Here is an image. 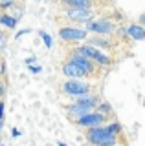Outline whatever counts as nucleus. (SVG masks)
Masks as SVG:
<instances>
[{
	"label": "nucleus",
	"instance_id": "nucleus-13",
	"mask_svg": "<svg viewBox=\"0 0 145 146\" xmlns=\"http://www.w3.org/2000/svg\"><path fill=\"white\" fill-rule=\"evenodd\" d=\"M0 24H4V26L9 27V29H13L17 26V18H11L9 15H0Z\"/></svg>",
	"mask_w": 145,
	"mask_h": 146
},
{
	"label": "nucleus",
	"instance_id": "nucleus-24",
	"mask_svg": "<svg viewBox=\"0 0 145 146\" xmlns=\"http://www.w3.org/2000/svg\"><path fill=\"white\" fill-rule=\"evenodd\" d=\"M2 117H4V104L0 102V119H2Z\"/></svg>",
	"mask_w": 145,
	"mask_h": 146
},
{
	"label": "nucleus",
	"instance_id": "nucleus-14",
	"mask_svg": "<svg viewBox=\"0 0 145 146\" xmlns=\"http://www.w3.org/2000/svg\"><path fill=\"white\" fill-rule=\"evenodd\" d=\"M90 44H96L99 48H108L110 46V42H107L105 38H94V40H90Z\"/></svg>",
	"mask_w": 145,
	"mask_h": 146
},
{
	"label": "nucleus",
	"instance_id": "nucleus-18",
	"mask_svg": "<svg viewBox=\"0 0 145 146\" xmlns=\"http://www.w3.org/2000/svg\"><path fill=\"white\" fill-rule=\"evenodd\" d=\"M6 42H7V35L0 31V48H4V46H6Z\"/></svg>",
	"mask_w": 145,
	"mask_h": 146
},
{
	"label": "nucleus",
	"instance_id": "nucleus-28",
	"mask_svg": "<svg viewBox=\"0 0 145 146\" xmlns=\"http://www.w3.org/2000/svg\"><path fill=\"white\" fill-rule=\"evenodd\" d=\"M64 2H68V0H64Z\"/></svg>",
	"mask_w": 145,
	"mask_h": 146
},
{
	"label": "nucleus",
	"instance_id": "nucleus-27",
	"mask_svg": "<svg viewBox=\"0 0 145 146\" xmlns=\"http://www.w3.org/2000/svg\"><path fill=\"white\" fill-rule=\"evenodd\" d=\"M0 146H4V144H2V143H0Z\"/></svg>",
	"mask_w": 145,
	"mask_h": 146
},
{
	"label": "nucleus",
	"instance_id": "nucleus-11",
	"mask_svg": "<svg viewBox=\"0 0 145 146\" xmlns=\"http://www.w3.org/2000/svg\"><path fill=\"white\" fill-rule=\"evenodd\" d=\"M127 35L134 40H145V27L142 24H132L127 27Z\"/></svg>",
	"mask_w": 145,
	"mask_h": 146
},
{
	"label": "nucleus",
	"instance_id": "nucleus-8",
	"mask_svg": "<svg viewBox=\"0 0 145 146\" xmlns=\"http://www.w3.org/2000/svg\"><path fill=\"white\" fill-rule=\"evenodd\" d=\"M92 110H94L92 106H87V104L75 102V104H72V106H68V115H70L72 119H75V121H77L79 117L87 115V113H90Z\"/></svg>",
	"mask_w": 145,
	"mask_h": 146
},
{
	"label": "nucleus",
	"instance_id": "nucleus-7",
	"mask_svg": "<svg viewBox=\"0 0 145 146\" xmlns=\"http://www.w3.org/2000/svg\"><path fill=\"white\" fill-rule=\"evenodd\" d=\"M72 60L77 64L87 75H92V73H94V62L90 60L88 57H85V55H81V53H75L74 57H72Z\"/></svg>",
	"mask_w": 145,
	"mask_h": 146
},
{
	"label": "nucleus",
	"instance_id": "nucleus-10",
	"mask_svg": "<svg viewBox=\"0 0 145 146\" xmlns=\"http://www.w3.org/2000/svg\"><path fill=\"white\" fill-rule=\"evenodd\" d=\"M66 17L72 20H90L92 18V11L90 9H79V7H70L66 11Z\"/></svg>",
	"mask_w": 145,
	"mask_h": 146
},
{
	"label": "nucleus",
	"instance_id": "nucleus-17",
	"mask_svg": "<svg viewBox=\"0 0 145 146\" xmlns=\"http://www.w3.org/2000/svg\"><path fill=\"white\" fill-rule=\"evenodd\" d=\"M97 111L105 115V113H108V111H110V106H108V104H101V106L97 108Z\"/></svg>",
	"mask_w": 145,
	"mask_h": 146
},
{
	"label": "nucleus",
	"instance_id": "nucleus-1",
	"mask_svg": "<svg viewBox=\"0 0 145 146\" xmlns=\"http://www.w3.org/2000/svg\"><path fill=\"white\" fill-rule=\"evenodd\" d=\"M87 139L94 146H116L117 144L116 135L110 133V131H108V128H103V126L90 128V131L87 133Z\"/></svg>",
	"mask_w": 145,
	"mask_h": 146
},
{
	"label": "nucleus",
	"instance_id": "nucleus-15",
	"mask_svg": "<svg viewBox=\"0 0 145 146\" xmlns=\"http://www.w3.org/2000/svg\"><path fill=\"white\" fill-rule=\"evenodd\" d=\"M107 128H108V131H110V133H114V135H117L121 131V126L117 124V122H112V124H108Z\"/></svg>",
	"mask_w": 145,
	"mask_h": 146
},
{
	"label": "nucleus",
	"instance_id": "nucleus-6",
	"mask_svg": "<svg viewBox=\"0 0 145 146\" xmlns=\"http://www.w3.org/2000/svg\"><path fill=\"white\" fill-rule=\"evenodd\" d=\"M88 29L97 33V35H108L114 31V26H112L110 20H96V22H90L88 24Z\"/></svg>",
	"mask_w": 145,
	"mask_h": 146
},
{
	"label": "nucleus",
	"instance_id": "nucleus-25",
	"mask_svg": "<svg viewBox=\"0 0 145 146\" xmlns=\"http://www.w3.org/2000/svg\"><path fill=\"white\" fill-rule=\"evenodd\" d=\"M140 22H143V24H145V15H143L142 18H140Z\"/></svg>",
	"mask_w": 145,
	"mask_h": 146
},
{
	"label": "nucleus",
	"instance_id": "nucleus-2",
	"mask_svg": "<svg viewBox=\"0 0 145 146\" xmlns=\"http://www.w3.org/2000/svg\"><path fill=\"white\" fill-rule=\"evenodd\" d=\"M75 53L85 55V57L90 58V60L101 64V66H108V64H110V57H107L105 53H101L97 48H94V46H81V48L75 49Z\"/></svg>",
	"mask_w": 145,
	"mask_h": 146
},
{
	"label": "nucleus",
	"instance_id": "nucleus-4",
	"mask_svg": "<svg viewBox=\"0 0 145 146\" xmlns=\"http://www.w3.org/2000/svg\"><path fill=\"white\" fill-rule=\"evenodd\" d=\"M103 122H105V115L103 113H87V115H83V117H79L77 119V124L79 126H85V128H94V126H101Z\"/></svg>",
	"mask_w": 145,
	"mask_h": 146
},
{
	"label": "nucleus",
	"instance_id": "nucleus-26",
	"mask_svg": "<svg viewBox=\"0 0 145 146\" xmlns=\"http://www.w3.org/2000/svg\"><path fill=\"white\" fill-rule=\"evenodd\" d=\"M59 146H66V144H64V143H59Z\"/></svg>",
	"mask_w": 145,
	"mask_h": 146
},
{
	"label": "nucleus",
	"instance_id": "nucleus-21",
	"mask_svg": "<svg viewBox=\"0 0 145 146\" xmlns=\"http://www.w3.org/2000/svg\"><path fill=\"white\" fill-rule=\"evenodd\" d=\"M31 29H22V31H19V33H17V38H19V36H22V35H26V33H30Z\"/></svg>",
	"mask_w": 145,
	"mask_h": 146
},
{
	"label": "nucleus",
	"instance_id": "nucleus-23",
	"mask_svg": "<svg viewBox=\"0 0 145 146\" xmlns=\"http://www.w3.org/2000/svg\"><path fill=\"white\" fill-rule=\"evenodd\" d=\"M11 135H13V137H19V135H20V131H19V130H17V128H13V131H11Z\"/></svg>",
	"mask_w": 145,
	"mask_h": 146
},
{
	"label": "nucleus",
	"instance_id": "nucleus-20",
	"mask_svg": "<svg viewBox=\"0 0 145 146\" xmlns=\"http://www.w3.org/2000/svg\"><path fill=\"white\" fill-rule=\"evenodd\" d=\"M30 71L31 73H40V66H30Z\"/></svg>",
	"mask_w": 145,
	"mask_h": 146
},
{
	"label": "nucleus",
	"instance_id": "nucleus-3",
	"mask_svg": "<svg viewBox=\"0 0 145 146\" xmlns=\"http://www.w3.org/2000/svg\"><path fill=\"white\" fill-rule=\"evenodd\" d=\"M62 91L74 97H81V95H88L90 93V86L87 82H81L79 79H72L62 84Z\"/></svg>",
	"mask_w": 145,
	"mask_h": 146
},
{
	"label": "nucleus",
	"instance_id": "nucleus-16",
	"mask_svg": "<svg viewBox=\"0 0 145 146\" xmlns=\"http://www.w3.org/2000/svg\"><path fill=\"white\" fill-rule=\"evenodd\" d=\"M39 35L42 36V40H44V44H46V48H52V36L46 35L44 31H39Z\"/></svg>",
	"mask_w": 145,
	"mask_h": 146
},
{
	"label": "nucleus",
	"instance_id": "nucleus-22",
	"mask_svg": "<svg viewBox=\"0 0 145 146\" xmlns=\"http://www.w3.org/2000/svg\"><path fill=\"white\" fill-rule=\"evenodd\" d=\"M33 62H35V57H30V58H26V64H28V66H31Z\"/></svg>",
	"mask_w": 145,
	"mask_h": 146
},
{
	"label": "nucleus",
	"instance_id": "nucleus-9",
	"mask_svg": "<svg viewBox=\"0 0 145 146\" xmlns=\"http://www.w3.org/2000/svg\"><path fill=\"white\" fill-rule=\"evenodd\" d=\"M62 73H64L66 77H70V79H81V77H85L87 73H85L81 68L75 64L74 60H70V62H66L64 66H62Z\"/></svg>",
	"mask_w": 145,
	"mask_h": 146
},
{
	"label": "nucleus",
	"instance_id": "nucleus-12",
	"mask_svg": "<svg viewBox=\"0 0 145 146\" xmlns=\"http://www.w3.org/2000/svg\"><path fill=\"white\" fill-rule=\"evenodd\" d=\"M70 7H79V9H90V0H68Z\"/></svg>",
	"mask_w": 145,
	"mask_h": 146
},
{
	"label": "nucleus",
	"instance_id": "nucleus-19",
	"mask_svg": "<svg viewBox=\"0 0 145 146\" xmlns=\"http://www.w3.org/2000/svg\"><path fill=\"white\" fill-rule=\"evenodd\" d=\"M11 4H13V0H0V7H7Z\"/></svg>",
	"mask_w": 145,
	"mask_h": 146
},
{
	"label": "nucleus",
	"instance_id": "nucleus-5",
	"mask_svg": "<svg viewBox=\"0 0 145 146\" xmlns=\"http://www.w3.org/2000/svg\"><path fill=\"white\" fill-rule=\"evenodd\" d=\"M59 36H61L62 40H68V42H72V40H83V38H87V29H79V27H61V29H59Z\"/></svg>",
	"mask_w": 145,
	"mask_h": 146
}]
</instances>
